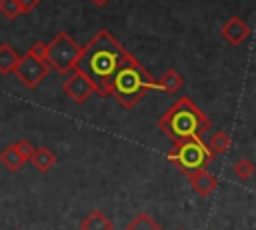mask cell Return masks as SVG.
<instances>
[{"label":"cell","mask_w":256,"mask_h":230,"mask_svg":"<svg viewBox=\"0 0 256 230\" xmlns=\"http://www.w3.org/2000/svg\"><path fill=\"white\" fill-rule=\"evenodd\" d=\"M130 56L132 54L116 40V36L102 28L82 46L74 68L88 78L98 96H110V82Z\"/></svg>","instance_id":"obj_1"},{"label":"cell","mask_w":256,"mask_h":230,"mask_svg":"<svg viewBox=\"0 0 256 230\" xmlns=\"http://www.w3.org/2000/svg\"><path fill=\"white\" fill-rule=\"evenodd\" d=\"M156 126L172 142H180L188 138H202L212 128V122L188 96H182L158 118Z\"/></svg>","instance_id":"obj_2"},{"label":"cell","mask_w":256,"mask_h":230,"mask_svg":"<svg viewBox=\"0 0 256 230\" xmlns=\"http://www.w3.org/2000/svg\"><path fill=\"white\" fill-rule=\"evenodd\" d=\"M154 88H158L154 76L134 56H130L114 74L110 82V96H114L122 108L130 110Z\"/></svg>","instance_id":"obj_3"},{"label":"cell","mask_w":256,"mask_h":230,"mask_svg":"<svg viewBox=\"0 0 256 230\" xmlns=\"http://www.w3.org/2000/svg\"><path fill=\"white\" fill-rule=\"evenodd\" d=\"M168 160L184 176H192L194 172L206 170L208 164H212L214 154L202 142V138H188V140L174 142V146L168 152Z\"/></svg>","instance_id":"obj_4"},{"label":"cell","mask_w":256,"mask_h":230,"mask_svg":"<svg viewBox=\"0 0 256 230\" xmlns=\"http://www.w3.org/2000/svg\"><path fill=\"white\" fill-rule=\"evenodd\" d=\"M82 46L68 34V32H58L48 44H46V56L44 62L48 64L50 70L58 72L60 76L68 74L74 68V62L80 54Z\"/></svg>","instance_id":"obj_5"},{"label":"cell","mask_w":256,"mask_h":230,"mask_svg":"<svg viewBox=\"0 0 256 230\" xmlns=\"http://www.w3.org/2000/svg\"><path fill=\"white\" fill-rule=\"evenodd\" d=\"M48 72H50L48 64H46L44 60L32 56L30 52L22 54V56L18 58L16 68L12 70V74H16V78H18L26 88H30V90H34V88L48 76Z\"/></svg>","instance_id":"obj_6"},{"label":"cell","mask_w":256,"mask_h":230,"mask_svg":"<svg viewBox=\"0 0 256 230\" xmlns=\"http://www.w3.org/2000/svg\"><path fill=\"white\" fill-rule=\"evenodd\" d=\"M62 90H64V94L70 96L76 104H84V102L94 94V88H92V84L88 82V78H86L82 72H78L76 68H72L70 74H68V78H64Z\"/></svg>","instance_id":"obj_7"},{"label":"cell","mask_w":256,"mask_h":230,"mask_svg":"<svg viewBox=\"0 0 256 230\" xmlns=\"http://www.w3.org/2000/svg\"><path fill=\"white\" fill-rule=\"evenodd\" d=\"M220 36L232 44V46H240L242 42H246L250 38V26L246 24V20H242L240 16H230L222 26H220Z\"/></svg>","instance_id":"obj_8"},{"label":"cell","mask_w":256,"mask_h":230,"mask_svg":"<svg viewBox=\"0 0 256 230\" xmlns=\"http://www.w3.org/2000/svg\"><path fill=\"white\" fill-rule=\"evenodd\" d=\"M188 182L192 186V190L200 196H210L216 188H218V180L214 174H210L208 170H200V172H194L192 176H188Z\"/></svg>","instance_id":"obj_9"},{"label":"cell","mask_w":256,"mask_h":230,"mask_svg":"<svg viewBox=\"0 0 256 230\" xmlns=\"http://www.w3.org/2000/svg\"><path fill=\"white\" fill-rule=\"evenodd\" d=\"M30 162L38 172H48L56 164V154L46 146H38V148H34V152L30 156Z\"/></svg>","instance_id":"obj_10"},{"label":"cell","mask_w":256,"mask_h":230,"mask_svg":"<svg viewBox=\"0 0 256 230\" xmlns=\"http://www.w3.org/2000/svg\"><path fill=\"white\" fill-rule=\"evenodd\" d=\"M112 228H114L112 220L102 210L88 212V216L80 222V230H112Z\"/></svg>","instance_id":"obj_11"},{"label":"cell","mask_w":256,"mask_h":230,"mask_svg":"<svg viewBox=\"0 0 256 230\" xmlns=\"http://www.w3.org/2000/svg\"><path fill=\"white\" fill-rule=\"evenodd\" d=\"M156 84H158V88L164 90L166 94H176L178 90H182L184 78H182L174 68H168V70L160 76V80H156Z\"/></svg>","instance_id":"obj_12"},{"label":"cell","mask_w":256,"mask_h":230,"mask_svg":"<svg viewBox=\"0 0 256 230\" xmlns=\"http://www.w3.org/2000/svg\"><path fill=\"white\" fill-rule=\"evenodd\" d=\"M18 58H20V54H16V50L8 42H2L0 44V74L2 76L12 74V70L18 64Z\"/></svg>","instance_id":"obj_13"},{"label":"cell","mask_w":256,"mask_h":230,"mask_svg":"<svg viewBox=\"0 0 256 230\" xmlns=\"http://www.w3.org/2000/svg\"><path fill=\"white\" fill-rule=\"evenodd\" d=\"M0 162H2L10 172H18V170L24 166V160H22V156L18 154L16 144H10V146H6V148L0 152Z\"/></svg>","instance_id":"obj_14"},{"label":"cell","mask_w":256,"mask_h":230,"mask_svg":"<svg viewBox=\"0 0 256 230\" xmlns=\"http://www.w3.org/2000/svg\"><path fill=\"white\" fill-rule=\"evenodd\" d=\"M124 230H164L148 212H140Z\"/></svg>","instance_id":"obj_15"},{"label":"cell","mask_w":256,"mask_h":230,"mask_svg":"<svg viewBox=\"0 0 256 230\" xmlns=\"http://www.w3.org/2000/svg\"><path fill=\"white\" fill-rule=\"evenodd\" d=\"M230 144H232V140H230V136H228L226 132H216V134H212L208 148H210L212 154L216 156V154H224V152L230 148Z\"/></svg>","instance_id":"obj_16"},{"label":"cell","mask_w":256,"mask_h":230,"mask_svg":"<svg viewBox=\"0 0 256 230\" xmlns=\"http://www.w3.org/2000/svg\"><path fill=\"white\" fill-rule=\"evenodd\" d=\"M234 174L240 180H248L254 174V164L248 158H240V160L234 162Z\"/></svg>","instance_id":"obj_17"},{"label":"cell","mask_w":256,"mask_h":230,"mask_svg":"<svg viewBox=\"0 0 256 230\" xmlns=\"http://www.w3.org/2000/svg\"><path fill=\"white\" fill-rule=\"evenodd\" d=\"M0 14L6 16L8 20H14L20 16V8L16 0H0Z\"/></svg>","instance_id":"obj_18"},{"label":"cell","mask_w":256,"mask_h":230,"mask_svg":"<svg viewBox=\"0 0 256 230\" xmlns=\"http://www.w3.org/2000/svg\"><path fill=\"white\" fill-rule=\"evenodd\" d=\"M16 150H18V154L22 156V160L26 162V160H30V156H32V152H34V146H32V142H28V140H20V142H16Z\"/></svg>","instance_id":"obj_19"},{"label":"cell","mask_w":256,"mask_h":230,"mask_svg":"<svg viewBox=\"0 0 256 230\" xmlns=\"http://www.w3.org/2000/svg\"><path fill=\"white\" fill-rule=\"evenodd\" d=\"M28 52L32 54V56H36V58H40V60H44V56H46V44L44 42H34L30 48H28Z\"/></svg>","instance_id":"obj_20"},{"label":"cell","mask_w":256,"mask_h":230,"mask_svg":"<svg viewBox=\"0 0 256 230\" xmlns=\"http://www.w3.org/2000/svg\"><path fill=\"white\" fill-rule=\"evenodd\" d=\"M16 2H18V8H20V14H30L40 4V0H16Z\"/></svg>","instance_id":"obj_21"},{"label":"cell","mask_w":256,"mask_h":230,"mask_svg":"<svg viewBox=\"0 0 256 230\" xmlns=\"http://www.w3.org/2000/svg\"><path fill=\"white\" fill-rule=\"evenodd\" d=\"M90 2H92V4H96V6H104L108 0H90Z\"/></svg>","instance_id":"obj_22"}]
</instances>
